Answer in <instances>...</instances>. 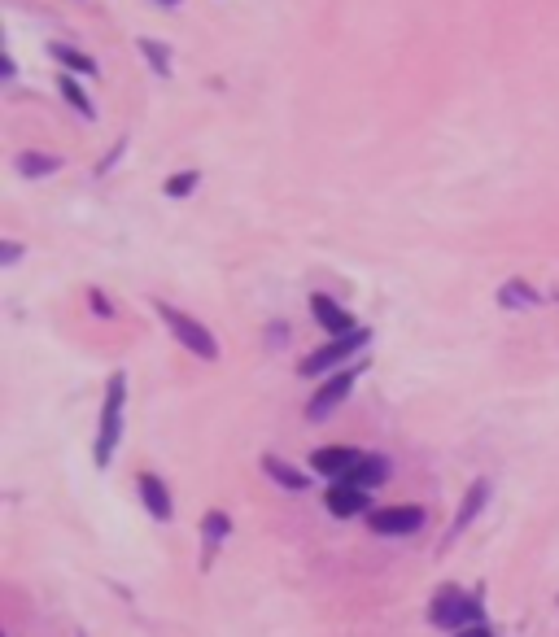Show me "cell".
Listing matches in <instances>:
<instances>
[{
	"label": "cell",
	"mask_w": 559,
	"mask_h": 637,
	"mask_svg": "<svg viewBox=\"0 0 559 637\" xmlns=\"http://www.w3.org/2000/svg\"><path fill=\"white\" fill-rule=\"evenodd\" d=\"M428 624L433 629H472V624H485V603L477 594H463L455 585H446V590L433 594V603H428Z\"/></svg>",
	"instance_id": "cell-1"
},
{
	"label": "cell",
	"mask_w": 559,
	"mask_h": 637,
	"mask_svg": "<svg viewBox=\"0 0 559 637\" xmlns=\"http://www.w3.org/2000/svg\"><path fill=\"white\" fill-rule=\"evenodd\" d=\"M123 406H127V376H123V371H114V376L105 380L101 428H97V446H92V459H97V467H105V463L114 459V446H118V437H123Z\"/></svg>",
	"instance_id": "cell-2"
},
{
	"label": "cell",
	"mask_w": 559,
	"mask_h": 637,
	"mask_svg": "<svg viewBox=\"0 0 559 637\" xmlns=\"http://www.w3.org/2000/svg\"><path fill=\"white\" fill-rule=\"evenodd\" d=\"M153 310H158V315H162L166 332H171V336H175V341L184 345L188 354H197V358H210V363H214V358H219V341H214V332L206 328V323H197L193 315H184V310H175L171 302H158Z\"/></svg>",
	"instance_id": "cell-3"
},
{
	"label": "cell",
	"mask_w": 559,
	"mask_h": 637,
	"mask_svg": "<svg viewBox=\"0 0 559 637\" xmlns=\"http://www.w3.org/2000/svg\"><path fill=\"white\" fill-rule=\"evenodd\" d=\"M372 341V332L367 328H359V332H350V336H332L328 345H319L315 354H306L302 363H297V376H324V371H332V367H341V363H350L354 354L363 350V345Z\"/></svg>",
	"instance_id": "cell-4"
},
{
	"label": "cell",
	"mask_w": 559,
	"mask_h": 637,
	"mask_svg": "<svg viewBox=\"0 0 559 637\" xmlns=\"http://www.w3.org/2000/svg\"><path fill=\"white\" fill-rule=\"evenodd\" d=\"M363 371H367V363H354V367H346V371H337V376H328V380L315 389V398L306 402V419H328V415L354 393V384H359Z\"/></svg>",
	"instance_id": "cell-5"
},
{
	"label": "cell",
	"mask_w": 559,
	"mask_h": 637,
	"mask_svg": "<svg viewBox=\"0 0 559 637\" xmlns=\"http://www.w3.org/2000/svg\"><path fill=\"white\" fill-rule=\"evenodd\" d=\"M424 507H411V502H402V507H380L367 515V528H372L376 537H407L415 528H424Z\"/></svg>",
	"instance_id": "cell-6"
},
{
	"label": "cell",
	"mask_w": 559,
	"mask_h": 637,
	"mask_svg": "<svg viewBox=\"0 0 559 637\" xmlns=\"http://www.w3.org/2000/svg\"><path fill=\"white\" fill-rule=\"evenodd\" d=\"M328 511L337 520H350V515H372V489H359L350 480H332V489L324 494Z\"/></svg>",
	"instance_id": "cell-7"
},
{
	"label": "cell",
	"mask_w": 559,
	"mask_h": 637,
	"mask_svg": "<svg viewBox=\"0 0 559 637\" xmlns=\"http://www.w3.org/2000/svg\"><path fill=\"white\" fill-rule=\"evenodd\" d=\"M485 502H490V480H472L468 494H463V507H459V515H455V524H450V528H446V537H442V550H446V546H455L459 537L468 533V524L485 511Z\"/></svg>",
	"instance_id": "cell-8"
},
{
	"label": "cell",
	"mask_w": 559,
	"mask_h": 637,
	"mask_svg": "<svg viewBox=\"0 0 559 637\" xmlns=\"http://www.w3.org/2000/svg\"><path fill=\"white\" fill-rule=\"evenodd\" d=\"M367 450H354V446H324V450H315L311 454V467L319 476H328V480H346L354 467H359Z\"/></svg>",
	"instance_id": "cell-9"
},
{
	"label": "cell",
	"mask_w": 559,
	"mask_h": 637,
	"mask_svg": "<svg viewBox=\"0 0 559 637\" xmlns=\"http://www.w3.org/2000/svg\"><path fill=\"white\" fill-rule=\"evenodd\" d=\"M136 489H140V502H145L149 515H153L158 524H166V520L175 515V498H171V489H166L162 476H153V472L136 476Z\"/></svg>",
	"instance_id": "cell-10"
},
{
	"label": "cell",
	"mask_w": 559,
	"mask_h": 637,
	"mask_svg": "<svg viewBox=\"0 0 559 637\" xmlns=\"http://www.w3.org/2000/svg\"><path fill=\"white\" fill-rule=\"evenodd\" d=\"M311 315H315V323L319 328H328L332 336H350V332H359V323H354V315L346 306H337L328 293H315L311 297Z\"/></svg>",
	"instance_id": "cell-11"
},
{
	"label": "cell",
	"mask_w": 559,
	"mask_h": 637,
	"mask_svg": "<svg viewBox=\"0 0 559 637\" xmlns=\"http://www.w3.org/2000/svg\"><path fill=\"white\" fill-rule=\"evenodd\" d=\"M232 533V520L223 511H210L206 520H201V568H210L214 555H219V542Z\"/></svg>",
	"instance_id": "cell-12"
},
{
	"label": "cell",
	"mask_w": 559,
	"mask_h": 637,
	"mask_svg": "<svg viewBox=\"0 0 559 637\" xmlns=\"http://www.w3.org/2000/svg\"><path fill=\"white\" fill-rule=\"evenodd\" d=\"M346 480H350V485H359V489H376L380 480H389V459H385V454H363L359 467H354Z\"/></svg>",
	"instance_id": "cell-13"
},
{
	"label": "cell",
	"mask_w": 559,
	"mask_h": 637,
	"mask_svg": "<svg viewBox=\"0 0 559 637\" xmlns=\"http://www.w3.org/2000/svg\"><path fill=\"white\" fill-rule=\"evenodd\" d=\"M263 472L276 480V485L289 489V494H302V489H306V472H297V467H289L284 459H276V454H263Z\"/></svg>",
	"instance_id": "cell-14"
},
{
	"label": "cell",
	"mask_w": 559,
	"mask_h": 637,
	"mask_svg": "<svg viewBox=\"0 0 559 637\" xmlns=\"http://www.w3.org/2000/svg\"><path fill=\"white\" fill-rule=\"evenodd\" d=\"M18 175H27V179H40V175H53V171H62V158H53V153H18Z\"/></svg>",
	"instance_id": "cell-15"
},
{
	"label": "cell",
	"mask_w": 559,
	"mask_h": 637,
	"mask_svg": "<svg viewBox=\"0 0 559 637\" xmlns=\"http://www.w3.org/2000/svg\"><path fill=\"white\" fill-rule=\"evenodd\" d=\"M49 53H53L62 66L79 70V75H97V62H92V57H83V53H75L70 44H49Z\"/></svg>",
	"instance_id": "cell-16"
},
{
	"label": "cell",
	"mask_w": 559,
	"mask_h": 637,
	"mask_svg": "<svg viewBox=\"0 0 559 637\" xmlns=\"http://www.w3.org/2000/svg\"><path fill=\"white\" fill-rule=\"evenodd\" d=\"M140 53L149 57L153 75H171V53H166V44H162V40H140Z\"/></svg>",
	"instance_id": "cell-17"
},
{
	"label": "cell",
	"mask_w": 559,
	"mask_h": 637,
	"mask_svg": "<svg viewBox=\"0 0 559 637\" xmlns=\"http://www.w3.org/2000/svg\"><path fill=\"white\" fill-rule=\"evenodd\" d=\"M57 88H62V96H66V105H75V110H79L83 118H92V114H97V110H92V101H88V92H83V88H79V83H75V79H70V75H66L62 83H57Z\"/></svg>",
	"instance_id": "cell-18"
},
{
	"label": "cell",
	"mask_w": 559,
	"mask_h": 637,
	"mask_svg": "<svg viewBox=\"0 0 559 637\" xmlns=\"http://www.w3.org/2000/svg\"><path fill=\"white\" fill-rule=\"evenodd\" d=\"M197 179H201L197 171L171 175V179H166V188H162V192H166V197H188V192H193V188H197Z\"/></svg>",
	"instance_id": "cell-19"
},
{
	"label": "cell",
	"mask_w": 559,
	"mask_h": 637,
	"mask_svg": "<svg viewBox=\"0 0 559 637\" xmlns=\"http://www.w3.org/2000/svg\"><path fill=\"white\" fill-rule=\"evenodd\" d=\"M533 302H538V297H533V288H525V284L511 280L503 288V306H533Z\"/></svg>",
	"instance_id": "cell-20"
},
{
	"label": "cell",
	"mask_w": 559,
	"mask_h": 637,
	"mask_svg": "<svg viewBox=\"0 0 559 637\" xmlns=\"http://www.w3.org/2000/svg\"><path fill=\"white\" fill-rule=\"evenodd\" d=\"M450 637H494L490 624H472V629H463V633H450Z\"/></svg>",
	"instance_id": "cell-21"
},
{
	"label": "cell",
	"mask_w": 559,
	"mask_h": 637,
	"mask_svg": "<svg viewBox=\"0 0 559 637\" xmlns=\"http://www.w3.org/2000/svg\"><path fill=\"white\" fill-rule=\"evenodd\" d=\"M18 254H22V245H18V240H5V258H0V262H5V267H9V262H18Z\"/></svg>",
	"instance_id": "cell-22"
},
{
	"label": "cell",
	"mask_w": 559,
	"mask_h": 637,
	"mask_svg": "<svg viewBox=\"0 0 559 637\" xmlns=\"http://www.w3.org/2000/svg\"><path fill=\"white\" fill-rule=\"evenodd\" d=\"M158 5H180V0H158Z\"/></svg>",
	"instance_id": "cell-23"
}]
</instances>
